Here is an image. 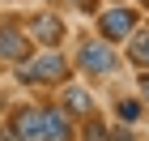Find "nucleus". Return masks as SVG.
Here are the masks:
<instances>
[{"label": "nucleus", "instance_id": "f257e3e1", "mask_svg": "<svg viewBox=\"0 0 149 141\" xmlns=\"http://www.w3.org/2000/svg\"><path fill=\"white\" fill-rule=\"evenodd\" d=\"M17 77H22L26 86H64L68 81V60L60 56L56 47H47L38 60H30V64L17 69Z\"/></svg>", "mask_w": 149, "mask_h": 141}, {"label": "nucleus", "instance_id": "f03ea898", "mask_svg": "<svg viewBox=\"0 0 149 141\" xmlns=\"http://www.w3.org/2000/svg\"><path fill=\"white\" fill-rule=\"evenodd\" d=\"M77 64H81V73H90V77H111V73L119 69V56H115V47L107 43V39H85V43L77 47Z\"/></svg>", "mask_w": 149, "mask_h": 141}, {"label": "nucleus", "instance_id": "7ed1b4c3", "mask_svg": "<svg viewBox=\"0 0 149 141\" xmlns=\"http://www.w3.org/2000/svg\"><path fill=\"white\" fill-rule=\"evenodd\" d=\"M136 26H141V9L119 4V9H107L102 17H98V39H107V43H124Z\"/></svg>", "mask_w": 149, "mask_h": 141}, {"label": "nucleus", "instance_id": "20e7f679", "mask_svg": "<svg viewBox=\"0 0 149 141\" xmlns=\"http://www.w3.org/2000/svg\"><path fill=\"white\" fill-rule=\"evenodd\" d=\"M13 141H47L43 137V107H17L9 120Z\"/></svg>", "mask_w": 149, "mask_h": 141}, {"label": "nucleus", "instance_id": "39448f33", "mask_svg": "<svg viewBox=\"0 0 149 141\" xmlns=\"http://www.w3.org/2000/svg\"><path fill=\"white\" fill-rule=\"evenodd\" d=\"M30 39L43 47H60V39H64V22H60L56 13H38V17H30Z\"/></svg>", "mask_w": 149, "mask_h": 141}, {"label": "nucleus", "instance_id": "423d86ee", "mask_svg": "<svg viewBox=\"0 0 149 141\" xmlns=\"http://www.w3.org/2000/svg\"><path fill=\"white\" fill-rule=\"evenodd\" d=\"M43 137L47 141H72V116L64 107H43Z\"/></svg>", "mask_w": 149, "mask_h": 141}, {"label": "nucleus", "instance_id": "0eeeda50", "mask_svg": "<svg viewBox=\"0 0 149 141\" xmlns=\"http://www.w3.org/2000/svg\"><path fill=\"white\" fill-rule=\"evenodd\" d=\"M0 56L4 60H26L30 56V34L17 26H0Z\"/></svg>", "mask_w": 149, "mask_h": 141}, {"label": "nucleus", "instance_id": "6e6552de", "mask_svg": "<svg viewBox=\"0 0 149 141\" xmlns=\"http://www.w3.org/2000/svg\"><path fill=\"white\" fill-rule=\"evenodd\" d=\"M64 111L68 116H94V98H90V90H81V86H64Z\"/></svg>", "mask_w": 149, "mask_h": 141}, {"label": "nucleus", "instance_id": "1a4fd4ad", "mask_svg": "<svg viewBox=\"0 0 149 141\" xmlns=\"http://www.w3.org/2000/svg\"><path fill=\"white\" fill-rule=\"evenodd\" d=\"M128 60H132V64H141V69H149V30H132V34H128Z\"/></svg>", "mask_w": 149, "mask_h": 141}, {"label": "nucleus", "instance_id": "9d476101", "mask_svg": "<svg viewBox=\"0 0 149 141\" xmlns=\"http://www.w3.org/2000/svg\"><path fill=\"white\" fill-rule=\"evenodd\" d=\"M115 111H119V120H124V124H136V120L145 116V103L128 94V98H119V103H115Z\"/></svg>", "mask_w": 149, "mask_h": 141}, {"label": "nucleus", "instance_id": "9b49d317", "mask_svg": "<svg viewBox=\"0 0 149 141\" xmlns=\"http://www.w3.org/2000/svg\"><path fill=\"white\" fill-rule=\"evenodd\" d=\"M81 141H111V128H107L98 116H85V128H81Z\"/></svg>", "mask_w": 149, "mask_h": 141}, {"label": "nucleus", "instance_id": "f8f14e48", "mask_svg": "<svg viewBox=\"0 0 149 141\" xmlns=\"http://www.w3.org/2000/svg\"><path fill=\"white\" fill-rule=\"evenodd\" d=\"M111 133H115L111 141H132V133H128V128H111Z\"/></svg>", "mask_w": 149, "mask_h": 141}, {"label": "nucleus", "instance_id": "ddd939ff", "mask_svg": "<svg viewBox=\"0 0 149 141\" xmlns=\"http://www.w3.org/2000/svg\"><path fill=\"white\" fill-rule=\"evenodd\" d=\"M141 94H145V98H149V73H145V77H141Z\"/></svg>", "mask_w": 149, "mask_h": 141}, {"label": "nucleus", "instance_id": "4468645a", "mask_svg": "<svg viewBox=\"0 0 149 141\" xmlns=\"http://www.w3.org/2000/svg\"><path fill=\"white\" fill-rule=\"evenodd\" d=\"M0 141H13V133H9V128H0Z\"/></svg>", "mask_w": 149, "mask_h": 141}, {"label": "nucleus", "instance_id": "2eb2a0df", "mask_svg": "<svg viewBox=\"0 0 149 141\" xmlns=\"http://www.w3.org/2000/svg\"><path fill=\"white\" fill-rule=\"evenodd\" d=\"M72 4H81V9H90V4H94V0H72Z\"/></svg>", "mask_w": 149, "mask_h": 141}, {"label": "nucleus", "instance_id": "dca6fc26", "mask_svg": "<svg viewBox=\"0 0 149 141\" xmlns=\"http://www.w3.org/2000/svg\"><path fill=\"white\" fill-rule=\"evenodd\" d=\"M145 4H149V0H145Z\"/></svg>", "mask_w": 149, "mask_h": 141}]
</instances>
